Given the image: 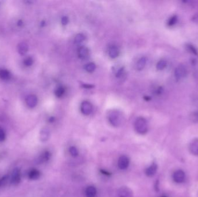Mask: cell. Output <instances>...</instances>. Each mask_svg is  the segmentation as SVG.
<instances>
[{
	"mask_svg": "<svg viewBox=\"0 0 198 197\" xmlns=\"http://www.w3.org/2000/svg\"><path fill=\"white\" fill-rule=\"evenodd\" d=\"M7 179H8V176H4L2 178H1L0 179V187L2 185H4L7 181Z\"/></svg>",
	"mask_w": 198,
	"mask_h": 197,
	"instance_id": "obj_32",
	"label": "cell"
},
{
	"mask_svg": "<svg viewBox=\"0 0 198 197\" xmlns=\"http://www.w3.org/2000/svg\"><path fill=\"white\" fill-rule=\"evenodd\" d=\"M187 73V68L183 64L179 65L174 70V77L177 80H180L186 77Z\"/></svg>",
	"mask_w": 198,
	"mask_h": 197,
	"instance_id": "obj_3",
	"label": "cell"
},
{
	"mask_svg": "<svg viewBox=\"0 0 198 197\" xmlns=\"http://www.w3.org/2000/svg\"><path fill=\"white\" fill-rule=\"evenodd\" d=\"M146 63H147L146 58L144 57L141 58L139 60V61L136 64V69L139 71H141V70L143 69L145 67Z\"/></svg>",
	"mask_w": 198,
	"mask_h": 197,
	"instance_id": "obj_19",
	"label": "cell"
},
{
	"mask_svg": "<svg viewBox=\"0 0 198 197\" xmlns=\"http://www.w3.org/2000/svg\"><path fill=\"white\" fill-rule=\"evenodd\" d=\"M187 48L188 50L191 53H192V54H195V55H196V56H198V50H196V49L193 46L191 45H190V44H188V45H187Z\"/></svg>",
	"mask_w": 198,
	"mask_h": 197,
	"instance_id": "obj_28",
	"label": "cell"
},
{
	"mask_svg": "<svg viewBox=\"0 0 198 197\" xmlns=\"http://www.w3.org/2000/svg\"><path fill=\"white\" fill-rule=\"evenodd\" d=\"M26 102L27 105L30 108H33L35 107L38 103L37 97L33 94H31L27 97L26 98Z\"/></svg>",
	"mask_w": 198,
	"mask_h": 197,
	"instance_id": "obj_9",
	"label": "cell"
},
{
	"mask_svg": "<svg viewBox=\"0 0 198 197\" xmlns=\"http://www.w3.org/2000/svg\"><path fill=\"white\" fill-rule=\"evenodd\" d=\"M69 152H70V153L74 157H77L79 154V151H78L77 148L75 146L70 147V149H69Z\"/></svg>",
	"mask_w": 198,
	"mask_h": 197,
	"instance_id": "obj_25",
	"label": "cell"
},
{
	"mask_svg": "<svg viewBox=\"0 0 198 197\" xmlns=\"http://www.w3.org/2000/svg\"><path fill=\"white\" fill-rule=\"evenodd\" d=\"M166 65H167V62L164 60H161L157 63L156 69L160 71L163 70L166 68Z\"/></svg>",
	"mask_w": 198,
	"mask_h": 197,
	"instance_id": "obj_21",
	"label": "cell"
},
{
	"mask_svg": "<svg viewBox=\"0 0 198 197\" xmlns=\"http://www.w3.org/2000/svg\"><path fill=\"white\" fill-rule=\"evenodd\" d=\"M18 52L21 56H24L27 53L29 50L28 45L24 42H22L18 45Z\"/></svg>",
	"mask_w": 198,
	"mask_h": 197,
	"instance_id": "obj_11",
	"label": "cell"
},
{
	"mask_svg": "<svg viewBox=\"0 0 198 197\" xmlns=\"http://www.w3.org/2000/svg\"><path fill=\"white\" fill-rule=\"evenodd\" d=\"M130 164V160L126 156H121L118 160V167L121 169L124 170L127 168Z\"/></svg>",
	"mask_w": 198,
	"mask_h": 197,
	"instance_id": "obj_6",
	"label": "cell"
},
{
	"mask_svg": "<svg viewBox=\"0 0 198 197\" xmlns=\"http://www.w3.org/2000/svg\"><path fill=\"white\" fill-rule=\"evenodd\" d=\"M33 62H34V60H33V58L31 57H28L24 59L23 64L25 66L30 67L33 65Z\"/></svg>",
	"mask_w": 198,
	"mask_h": 197,
	"instance_id": "obj_27",
	"label": "cell"
},
{
	"mask_svg": "<svg viewBox=\"0 0 198 197\" xmlns=\"http://www.w3.org/2000/svg\"><path fill=\"white\" fill-rule=\"evenodd\" d=\"M51 136L50 131L47 128H44L41 130L39 133V140L42 142H46L48 140Z\"/></svg>",
	"mask_w": 198,
	"mask_h": 197,
	"instance_id": "obj_10",
	"label": "cell"
},
{
	"mask_svg": "<svg viewBox=\"0 0 198 197\" xmlns=\"http://www.w3.org/2000/svg\"><path fill=\"white\" fill-rule=\"evenodd\" d=\"M51 154L48 151L44 152L42 154H41L38 159V161L39 163H43L47 162L51 159Z\"/></svg>",
	"mask_w": 198,
	"mask_h": 197,
	"instance_id": "obj_17",
	"label": "cell"
},
{
	"mask_svg": "<svg viewBox=\"0 0 198 197\" xmlns=\"http://www.w3.org/2000/svg\"><path fill=\"white\" fill-rule=\"evenodd\" d=\"M68 18L67 17H66V16L63 17L62 19V24L64 26H66V25H67L68 24Z\"/></svg>",
	"mask_w": 198,
	"mask_h": 197,
	"instance_id": "obj_33",
	"label": "cell"
},
{
	"mask_svg": "<svg viewBox=\"0 0 198 197\" xmlns=\"http://www.w3.org/2000/svg\"><path fill=\"white\" fill-rule=\"evenodd\" d=\"M81 111L85 115H89L93 111L92 104L88 101H83L81 105Z\"/></svg>",
	"mask_w": 198,
	"mask_h": 197,
	"instance_id": "obj_5",
	"label": "cell"
},
{
	"mask_svg": "<svg viewBox=\"0 0 198 197\" xmlns=\"http://www.w3.org/2000/svg\"><path fill=\"white\" fill-rule=\"evenodd\" d=\"M192 21L193 23H198V14H194L192 18Z\"/></svg>",
	"mask_w": 198,
	"mask_h": 197,
	"instance_id": "obj_34",
	"label": "cell"
},
{
	"mask_svg": "<svg viewBox=\"0 0 198 197\" xmlns=\"http://www.w3.org/2000/svg\"><path fill=\"white\" fill-rule=\"evenodd\" d=\"M135 131L139 134H145L148 130V125L144 118L140 117L135 120Z\"/></svg>",
	"mask_w": 198,
	"mask_h": 197,
	"instance_id": "obj_2",
	"label": "cell"
},
{
	"mask_svg": "<svg viewBox=\"0 0 198 197\" xmlns=\"http://www.w3.org/2000/svg\"><path fill=\"white\" fill-rule=\"evenodd\" d=\"M21 180V174L19 169L15 168L12 174L10 182L13 185H17L20 183Z\"/></svg>",
	"mask_w": 198,
	"mask_h": 197,
	"instance_id": "obj_8",
	"label": "cell"
},
{
	"mask_svg": "<svg viewBox=\"0 0 198 197\" xmlns=\"http://www.w3.org/2000/svg\"><path fill=\"white\" fill-rule=\"evenodd\" d=\"M118 197H133V192L131 188L127 186H122L118 191Z\"/></svg>",
	"mask_w": 198,
	"mask_h": 197,
	"instance_id": "obj_4",
	"label": "cell"
},
{
	"mask_svg": "<svg viewBox=\"0 0 198 197\" xmlns=\"http://www.w3.org/2000/svg\"><path fill=\"white\" fill-rule=\"evenodd\" d=\"M11 77L10 71L5 69H0V79L3 81H8Z\"/></svg>",
	"mask_w": 198,
	"mask_h": 197,
	"instance_id": "obj_16",
	"label": "cell"
},
{
	"mask_svg": "<svg viewBox=\"0 0 198 197\" xmlns=\"http://www.w3.org/2000/svg\"><path fill=\"white\" fill-rule=\"evenodd\" d=\"M85 37L83 34H78L75 37L74 42L77 44L82 43V42L85 40Z\"/></svg>",
	"mask_w": 198,
	"mask_h": 197,
	"instance_id": "obj_23",
	"label": "cell"
},
{
	"mask_svg": "<svg viewBox=\"0 0 198 197\" xmlns=\"http://www.w3.org/2000/svg\"><path fill=\"white\" fill-rule=\"evenodd\" d=\"M191 119L194 121H198V112H195L192 113L191 115Z\"/></svg>",
	"mask_w": 198,
	"mask_h": 197,
	"instance_id": "obj_30",
	"label": "cell"
},
{
	"mask_svg": "<svg viewBox=\"0 0 198 197\" xmlns=\"http://www.w3.org/2000/svg\"><path fill=\"white\" fill-rule=\"evenodd\" d=\"M40 175H41V173L39 172V171L37 169H35L31 170L28 175L29 178L31 180L38 179L40 177Z\"/></svg>",
	"mask_w": 198,
	"mask_h": 197,
	"instance_id": "obj_20",
	"label": "cell"
},
{
	"mask_svg": "<svg viewBox=\"0 0 198 197\" xmlns=\"http://www.w3.org/2000/svg\"><path fill=\"white\" fill-rule=\"evenodd\" d=\"M173 180L176 183H181L183 182L185 179V175L182 170H177L174 172L173 175Z\"/></svg>",
	"mask_w": 198,
	"mask_h": 197,
	"instance_id": "obj_7",
	"label": "cell"
},
{
	"mask_svg": "<svg viewBox=\"0 0 198 197\" xmlns=\"http://www.w3.org/2000/svg\"><path fill=\"white\" fill-rule=\"evenodd\" d=\"M18 26H23V22L21 20H19V21H18Z\"/></svg>",
	"mask_w": 198,
	"mask_h": 197,
	"instance_id": "obj_35",
	"label": "cell"
},
{
	"mask_svg": "<svg viewBox=\"0 0 198 197\" xmlns=\"http://www.w3.org/2000/svg\"><path fill=\"white\" fill-rule=\"evenodd\" d=\"M165 197V196H164V197Z\"/></svg>",
	"mask_w": 198,
	"mask_h": 197,
	"instance_id": "obj_36",
	"label": "cell"
},
{
	"mask_svg": "<svg viewBox=\"0 0 198 197\" xmlns=\"http://www.w3.org/2000/svg\"><path fill=\"white\" fill-rule=\"evenodd\" d=\"M78 54L79 57L81 59H86L88 57L89 52L88 49L85 46H81L78 50Z\"/></svg>",
	"mask_w": 198,
	"mask_h": 197,
	"instance_id": "obj_13",
	"label": "cell"
},
{
	"mask_svg": "<svg viewBox=\"0 0 198 197\" xmlns=\"http://www.w3.org/2000/svg\"><path fill=\"white\" fill-rule=\"evenodd\" d=\"M85 194L87 197H95L97 194L96 188L94 186H90L87 188Z\"/></svg>",
	"mask_w": 198,
	"mask_h": 197,
	"instance_id": "obj_18",
	"label": "cell"
},
{
	"mask_svg": "<svg viewBox=\"0 0 198 197\" xmlns=\"http://www.w3.org/2000/svg\"><path fill=\"white\" fill-rule=\"evenodd\" d=\"M108 120L111 125L118 127L122 124L123 116L121 112L117 110H112L109 112L108 114Z\"/></svg>",
	"mask_w": 198,
	"mask_h": 197,
	"instance_id": "obj_1",
	"label": "cell"
},
{
	"mask_svg": "<svg viewBox=\"0 0 198 197\" xmlns=\"http://www.w3.org/2000/svg\"><path fill=\"white\" fill-rule=\"evenodd\" d=\"M119 50L115 46H111L108 49V54L110 57L112 58L117 57L119 55Z\"/></svg>",
	"mask_w": 198,
	"mask_h": 197,
	"instance_id": "obj_15",
	"label": "cell"
},
{
	"mask_svg": "<svg viewBox=\"0 0 198 197\" xmlns=\"http://www.w3.org/2000/svg\"><path fill=\"white\" fill-rule=\"evenodd\" d=\"M189 150L193 155L198 156V138L193 140L189 144Z\"/></svg>",
	"mask_w": 198,
	"mask_h": 197,
	"instance_id": "obj_14",
	"label": "cell"
},
{
	"mask_svg": "<svg viewBox=\"0 0 198 197\" xmlns=\"http://www.w3.org/2000/svg\"><path fill=\"white\" fill-rule=\"evenodd\" d=\"M123 72H124V69L122 68L121 69H119L116 73V77H121L123 74Z\"/></svg>",
	"mask_w": 198,
	"mask_h": 197,
	"instance_id": "obj_31",
	"label": "cell"
},
{
	"mask_svg": "<svg viewBox=\"0 0 198 197\" xmlns=\"http://www.w3.org/2000/svg\"><path fill=\"white\" fill-rule=\"evenodd\" d=\"M157 169H158L157 164L155 163L152 164L149 167L146 169L145 170L146 175L149 177H152L154 176L157 171Z\"/></svg>",
	"mask_w": 198,
	"mask_h": 197,
	"instance_id": "obj_12",
	"label": "cell"
},
{
	"mask_svg": "<svg viewBox=\"0 0 198 197\" xmlns=\"http://www.w3.org/2000/svg\"><path fill=\"white\" fill-rule=\"evenodd\" d=\"M64 93H65L64 88H63V87H59L55 91V95L57 97L60 98V97L63 96Z\"/></svg>",
	"mask_w": 198,
	"mask_h": 197,
	"instance_id": "obj_26",
	"label": "cell"
},
{
	"mask_svg": "<svg viewBox=\"0 0 198 197\" xmlns=\"http://www.w3.org/2000/svg\"><path fill=\"white\" fill-rule=\"evenodd\" d=\"M96 69V65L93 63L87 64L85 66V69L88 72H93Z\"/></svg>",
	"mask_w": 198,
	"mask_h": 197,
	"instance_id": "obj_24",
	"label": "cell"
},
{
	"mask_svg": "<svg viewBox=\"0 0 198 197\" xmlns=\"http://www.w3.org/2000/svg\"><path fill=\"white\" fill-rule=\"evenodd\" d=\"M5 138H6V134L4 130L2 128H0V142L4 141Z\"/></svg>",
	"mask_w": 198,
	"mask_h": 197,
	"instance_id": "obj_29",
	"label": "cell"
},
{
	"mask_svg": "<svg viewBox=\"0 0 198 197\" xmlns=\"http://www.w3.org/2000/svg\"><path fill=\"white\" fill-rule=\"evenodd\" d=\"M177 16L176 15H173L172 16L171 18H169V19L168 21L167 24L169 27H172L173 26H174V24H176L177 22Z\"/></svg>",
	"mask_w": 198,
	"mask_h": 197,
	"instance_id": "obj_22",
	"label": "cell"
}]
</instances>
